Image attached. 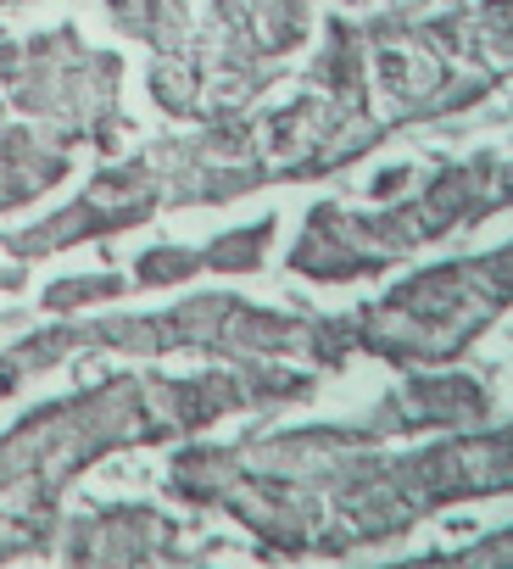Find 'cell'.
I'll list each match as a JSON object with an SVG mask.
<instances>
[{
    "mask_svg": "<svg viewBox=\"0 0 513 569\" xmlns=\"http://www.w3.org/2000/svg\"><path fill=\"white\" fill-rule=\"evenodd\" d=\"M502 302H507V251H491L480 262H441L430 273H413L380 313L358 325V336L396 358H441L469 336H480Z\"/></svg>",
    "mask_w": 513,
    "mask_h": 569,
    "instance_id": "1",
    "label": "cell"
},
{
    "mask_svg": "<svg viewBox=\"0 0 513 569\" xmlns=\"http://www.w3.org/2000/svg\"><path fill=\"white\" fill-rule=\"evenodd\" d=\"M151 179H157L151 162H129V168H118V173H101V179L90 184V196L73 201L68 212H57L46 229H34V234H7V251L40 257V251L73 246V240L101 234V229H129V223L145 218L151 201H157V184H151Z\"/></svg>",
    "mask_w": 513,
    "mask_h": 569,
    "instance_id": "2",
    "label": "cell"
},
{
    "mask_svg": "<svg viewBox=\"0 0 513 569\" xmlns=\"http://www.w3.org/2000/svg\"><path fill=\"white\" fill-rule=\"evenodd\" d=\"M107 7H112V23H118V29L151 40L157 51H179L184 23H190L184 0H107Z\"/></svg>",
    "mask_w": 513,
    "mask_h": 569,
    "instance_id": "3",
    "label": "cell"
},
{
    "mask_svg": "<svg viewBox=\"0 0 513 569\" xmlns=\"http://www.w3.org/2000/svg\"><path fill=\"white\" fill-rule=\"evenodd\" d=\"M269 240H274V218H256L245 234L234 229V234H218L212 246H207V268H256V262H263V251H269Z\"/></svg>",
    "mask_w": 513,
    "mask_h": 569,
    "instance_id": "4",
    "label": "cell"
},
{
    "mask_svg": "<svg viewBox=\"0 0 513 569\" xmlns=\"http://www.w3.org/2000/svg\"><path fill=\"white\" fill-rule=\"evenodd\" d=\"M123 284L112 279V273H90V279H68V284H51L46 291V308L51 313H73V308H84V302H95V297H118Z\"/></svg>",
    "mask_w": 513,
    "mask_h": 569,
    "instance_id": "5",
    "label": "cell"
},
{
    "mask_svg": "<svg viewBox=\"0 0 513 569\" xmlns=\"http://www.w3.org/2000/svg\"><path fill=\"white\" fill-rule=\"evenodd\" d=\"M195 268H201V257L184 251V246H162V251H145V257H140V279H145V284H173V279H184V273H195Z\"/></svg>",
    "mask_w": 513,
    "mask_h": 569,
    "instance_id": "6",
    "label": "cell"
}]
</instances>
